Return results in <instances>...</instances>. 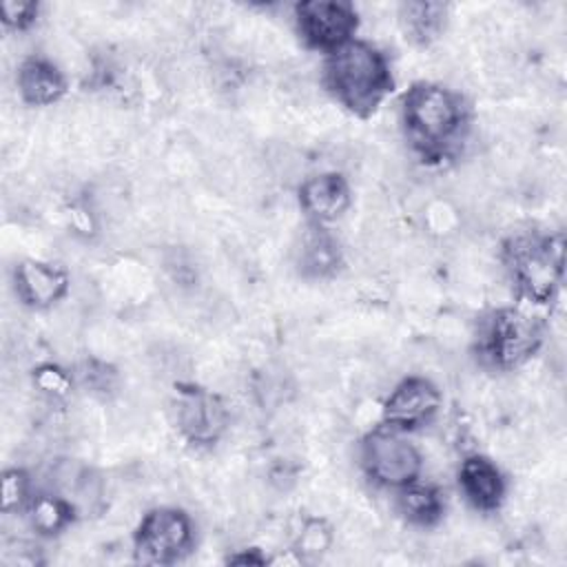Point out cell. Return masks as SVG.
I'll return each mask as SVG.
<instances>
[{"instance_id": "obj_1", "label": "cell", "mask_w": 567, "mask_h": 567, "mask_svg": "<svg viewBox=\"0 0 567 567\" xmlns=\"http://www.w3.org/2000/svg\"><path fill=\"white\" fill-rule=\"evenodd\" d=\"M401 126L423 162L454 157L470 133L465 97L439 82H414L401 97Z\"/></svg>"}, {"instance_id": "obj_2", "label": "cell", "mask_w": 567, "mask_h": 567, "mask_svg": "<svg viewBox=\"0 0 567 567\" xmlns=\"http://www.w3.org/2000/svg\"><path fill=\"white\" fill-rule=\"evenodd\" d=\"M323 84L357 117H370L394 89L388 55L368 40H350L326 53Z\"/></svg>"}, {"instance_id": "obj_3", "label": "cell", "mask_w": 567, "mask_h": 567, "mask_svg": "<svg viewBox=\"0 0 567 567\" xmlns=\"http://www.w3.org/2000/svg\"><path fill=\"white\" fill-rule=\"evenodd\" d=\"M503 261L525 301L549 303L563 284V235H516L505 241Z\"/></svg>"}, {"instance_id": "obj_4", "label": "cell", "mask_w": 567, "mask_h": 567, "mask_svg": "<svg viewBox=\"0 0 567 567\" xmlns=\"http://www.w3.org/2000/svg\"><path fill=\"white\" fill-rule=\"evenodd\" d=\"M545 326L523 308L505 306L483 319L476 350L481 359L498 370H514L529 361L543 346Z\"/></svg>"}, {"instance_id": "obj_5", "label": "cell", "mask_w": 567, "mask_h": 567, "mask_svg": "<svg viewBox=\"0 0 567 567\" xmlns=\"http://www.w3.org/2000/svg\"><path fill=\"white\" fill-rule=\"evenodd\" d=\"M359 458L365 476L385 489H401L421 478L423 456L408 432L377 425L361 439Z\"/></svg>"}, {"instance_id": "obj_6", "label": "cell", "mask_w": 567, "mask_h": 567, "mask_svg": "<svg viewBox=\"0 0 567 567\" xmlns=\"http://www.w3.org/2000/svg\"><path fill=\"white\" fill-rule=\"evenodd\" d=\"M195 543L190 516L177 507H153L135 527L133 554L142 565H173L182 560Z\"/></svg>"}, {"instance_id": "obj_7", "label": "cell", "mask_w": 567, "mask_h": 567, "mask_svg": "<svg viewBox=\"0 0 567 567\" xmlns=\"http://www.w3.org/2000/svg\"><path fill=\"white\" fill-rule=\"evenodd\" d=\"M295 27L308 49L330 53L354 40L359 13L343 0H303L295 9Z\"/></svg>"}, {"instance_id": "obj_8", "label": "cell", "mask_w": 567, "mask_h": 567, "mask_svg": "<svg viewBox=\"0 0 567 567\" xmlns=\"http://www.w3.org/2000/svg\"><path fill=\"white\" fill-rule=\"evenodd\" d=\"M441 390L425 377L399 381L381 408V423L401 432H414L434 421L441 410Z\"/></svg>"}, {"instance_id": "obj_9", "label": "cell", "mask_w": 567, "mask_h": 567, "mask_svg": "<svg viewBox=\"0 0 567 567\" xmlns=\"http://www.w3.org/2000/svg\"><path fill=\"white\" fill-rule=\"evenodd\" d=\"M173 419L188 443L213 445L228 427V408L208 390L184 388L177 392Z\"/></svg>"}, {"instance_id": "obj_10", "label": "cell", "mask_w": 567, "mask_h": 567, "mask_svg": "<svg viewBox=\"0 0 567 567\" xmlns=\"http://www.w3.org/2000/svg\"><path fill=\"white\" fill-rule=\"evenodd\" d=\"M69 272L51 261L22 259L13 268V292L18 301L33 310H47L69 292Z\"/></svg>"}, {"instance_id": "obj_11", "label": "cell", "mask_w": 567, "mask_h": 567, "mask_svg": "<svg viewBox=\"0 0 567 567\" xmlns=\"http://www.w3.org/2000/svg\"><path fill=\"white\" fill-rule=\"evenodd\" d=\"M299 206L310 224L328 226L350 206V184L341 173H317L301 182Z\"/></svg>"}, {"instance_id": "obj_12", "label": "cell", "mask_w": 567, "mask_h": 567, "mask_svg": "<svg viewBox=\"0 0 567 567\" xmlns=\"http://www.w3.org/2000/svg\"><path fill=\"white\" fill-rule=\"evenodd\" d=\"M458 489L474 509L494 512L505 498V478L494 461L483 454H470L458 467Z\"/></svg>"}, {"instance_id": "obj_13", "label": "cell", "mask_w": 567, "mask_h": 567, "mask_svg": "<svg viewBox=\"0 0 567 567\" xmlns=\"http://www.w3.org/2000/svg\"><path fill=\"white\" fill-rule=\"evenodd\" d=\"M16 84L22 102L29 106H51L66 93L64 73L40 55H31L20 62Z\"/></svg>"}, {"instance_id": "obj_14", "label": "cell", "mask_w": 567, "mask_h": 567, "mask_svg": "<svg viewBox=\"0 0 567 567\" xmlns=\"http://www.w3.org/2000/svg\"><path fill=\"white\" fill-rule=\"evenodd\" d=\"M341 261L343 255L334 235L326 226L310 224L299 246L297 264L301 275L310 279H326L341 268Z\"/></svg>"}, {"instance_id": "obj_15", "label": "cell", "mask_w": 567, "mask_h": 567, "mask_svg": "<svg viewBox=\"0 0 567 567\" xmlns=\"http://www.w3.org/2000/svg\"><path fill=\"white\" fill-rule=\"evenodd\" d=\"M24 516L35 534L49 538L62 534L75 520L78 507L62 492L42 489L33 494L31 503L24 509Z\"/></svg>"}, {"instance_id": "obj_16", "label": "cell", "mask_w": 567, "mask_h": 567, "mask_svg": "<svg viewBox=\"0 0 567 567\" xmlns=\"http://www.w3.org/2000/svg\"><path fill=\"white\" fill-rule=\"evenodd\" d=\"M396 509L399 514L419 527L436 525L445 514V494L432 483L414 481L396 489Z\"/></svg>"}, {"instance_id": "obj_17", "label": "cell", "mask_w": 567, "mask_h": 567, "mask_svg": "<svg viewBox=\"0 0 567 567\" xmlns=\"http://www.w3.org/2000/svg\"><path fill=\"white\" fill-rule=\"evenodd\" d=\"M399 22L405 38L419 47L432 44L445 29L447 4L434 0H412L399 7Z\"/></svg>"}, {"instance_id": "obj_18", "label": "cell", "mask_w": 567, "mask_h": 567, "mask_svg": "<svg viewBox=\"0 0 567 567\" xmlns=\"http://www.w3.org/2000/svg\"><path fill=\"white\" fill-rule=\"evenodd\" d=\"M35 489L31 476L22 467H9L2 472L0 481V507L2 514L24 512L31 503Z\"/></svg>"}, {"instance_id": "obj_19", "label": "cell", "mask_w": 567, "mask_h": 567, "mask_svg": "<svg viewBox=\"0 0 567 567\" xmlns=\"http://www.w3.org/2000/svg\"><path fill=\"white\" fill-rule=\"evenodd\" d=\"M332 543V529L326 520L321 518H310L303 523L301 532H299V538H297V556L299 560H306V558H315L319 554H323Z\"/></svg>"}, {"instance_id": "obj_20", "label": "cell", "mask_w": 567, "mask_h": 567, "mask_svg": "<svg viewBox=\"0 0 567 567\" xmlns=\"http://www.w3.org/2000/svg\"><path fill=\"white\" fill-rule=\"evenodd\" d=\"M33 383L40 392L49 394V396H64L69 394L71 385H73V379L66 370H62L60 365H53V363H42L33 370Z\"/></svg>"}, {"instance_id": "obj_21", "label": "cell", "mask_w": 567, "mask_h": 567, "mask_svg": "<svg viewBox=\"0 0 567 567\" xmlns=\"http://www.w3.org/2000/svg\"><path fill=\"white\" fill-rule=\"evenodd\" d=\"M2 11V27L9 31H27L35 20L40 4L29 0H4L0 4Z\"/></svg>"}, {"instance_id": "obj_22", "label": "cell", "mask_w": 567, "mask_h": 567, "mask_svg": "<svg viewBox=\"0 0 567 567\" xmlns=\"http://www.w3.org/2000/svg\"><path fill=\"white\" fill-rule=\"evenodd\" d=\"M228 563H252V565H261L266 563L264 556H252V554H235V556H228Z\"/></svg>"}]
</instances>
